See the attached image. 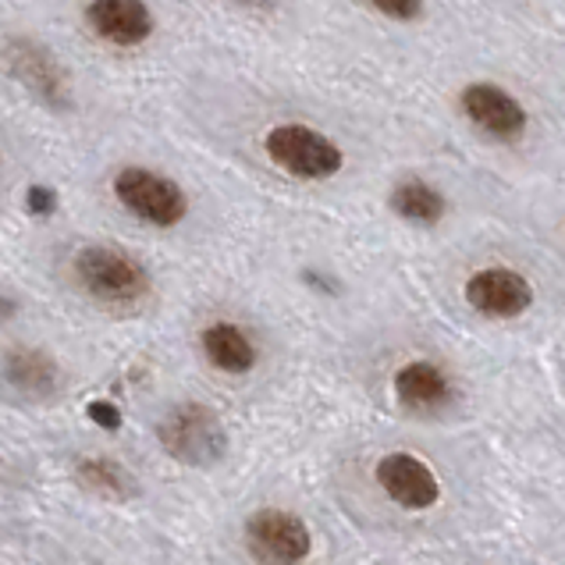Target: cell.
I'll return each instance as SVG.
<instances>
[{"label":"cell","instance_id":"obj_18","mask_svg":"<svg viewBox=\"0 0 565 565\" xmlns=\"http://www.w3.org/2000/svg\"><path fill=\"white\" fill-rule=\"evenodd\" d=\"M89 419L93 424H100L104 430H118L121 427V413H118V406H110V402H104V398H96V402H89Z\"/></svg>","mask_w":565,"mask_h":565},{"label":"cell","instance_id":"obj_16","mask_svg":"<svg viewBox=\"0 0 565 565\" xmlns=\"http://www.w3.org/2000/svg\"><path fill=\"white\" fill-rule=\"evenodd\" d=\"M366 4L395 22H413L419 19V11H424V0H366Z\"/></svg>","mask_w":565,"mask_h":565},{"label":"cell","instance_id":"obj_17","mask_svg":"<svg viewBox=\"0 0 565 565\" xmlns=\"http://www.w3.org/2000/svg\"><path fill=\"white\" fill-rule=\"evenodd\" d=\"M25 210L32 217H46L57 210V192L46 189V185H29L25 189Z\"/></svg>","mask_w":565,"mask_h":565},{"label":"cell","instance_id":"obj_15","mask_svg":"<svg viewBox=\"0 0 565 565\" xmlns=\"http://www.w3.org/2000/svg\"><path fill=\"white\" fill-rule=\"evenodd\" d=\"M78 483L96 494H107V498H125L132 494V477H128L118 462H110L104 456H93L78 462Z\"/></svg>","mask_w":565,"mask_h":565},{"label":"cell","instance_id":"obj_6","mask_svg":"<svg viewBox=\"0 0 565 565\" xmlns=\"http://www.w3.org/2000/svg\"><path fill=\"white\" fill-rule=\"evenodd\" d=\"M374 483L377 491L402 512H430L441 505V477L438 470L416 451L395 448L384 451L374 462Z\"/></svg>","mask_w":565,"mask_h":565},{"label":"cell","instance_id":"obj_4","mask_svg":"<svg viewBox=\"0 0 565 565\" xmlns=\"http://www.w3.org/2000/svg\"><path fill=\"white\" fill-rule=\"evenodd\" d=\"M75 278L107 306H132L150 292V270L115 246H86L75 256Z\"/></svg>","mask_w":565,"mask_h":565},{"label":"cell","instance_id":"obj_5","mask_svg":"<svg viewBox=\"0 0 565 565\" xmlns=\"http://www.w3.org/2000/svg\"><path fill=\"white\" fill-rule=\"evenodd\" d=\"M115 196L128 214L153 228H174L189 217L185 189L150 168H121L115 174Z\"/></svg>","mask_w":565,"mask_h":565},{"label":"cell","instance_id":"obj_1","mask_svg":"<svg viewBox=\"0 0 565 565\" xmlns=\"http://www.w3.org/2000/svg\"><path fill=\"white\" fill-rule=\"evenodd\" d=\"M157 441L182 466H214L228 451V430L203 402H179L160 416Z\"/></svg>","mask_w":565,"mask_h":565},{"label":"cell","instance_id":"obj_3","mask_svg":"<svg viewBox=\"0 0 565 565\" xmlns=\"http://www.w3.org/2000/svg\"><path fill=\"white\" fill-rule=\"evenodd\" d=\"M242 541L256 565H306L317 544L310 523L281 505L256 509L242 526Z\"/></svg>","mask_w":565,"mask_h":565},{"label":"cell","instance_id":"obj_12","mask_svg":"<svg viewBox=\"0 0 565 565\" xmlns=\"http://www.w3.org/2000/svg\"><path fill=\"white\" fill-rule=\"evenodd\" d=\"M200 349L210 366L232 377H246L260 363L256 338L242 324H235V320H214V324H206L200 334Z\"/></svg>","mask_w":565,"mask_h":565},{"label":"cell","instance_id":"obj_14","mask_svg":"<svg viewBox=\"0 0 565 565\" xmlns=\"http://www.w3.org/2000/svg\"><path fill=\"white\" fill-rule=\"evenodd\" d=\"M4 377L25 395H46L57 384V366L40 349H14L4 360Z\"/></svg>","mask_w":565,"mask_h":565},{"label":"cell","instance_id":"obj_11","mask_svg":"<svg viewBox=\"0 0 565 565\" xmlns=\"http://www.w3.org/2000/svg\"><path fill=\"white\" fill-rule=\"evenodd\" d=\"M86 25L96 40H104L110 46H121V51L142 46L157 29L147 0H89Z\"/></svg>","mask_w":565,"mask_h":565},{"label":"cell","instance_id":"obj_13","mask_svg":"<svg viewBox=\"0 0 565 565\" xmlns=\"http://www.w3.org/2000/svg\"><path fill=\"white\" fill-rule=\"evenodd\" d=\"M387 206L392 214L402 217L406 224H416V228H438L448 214V200L438 185H430L424 179H406L392 189L387 196Z\"/></svg>","mask_w":565,"mask_h":565},{"label":"cell","instance_id":"obj_7","mask_svg":"<svg viewBox=\"0 0 565 565\" xmlns=\"http://www.w3.org/2000/svg\"><path fill=\"white\" fill-rule=\"evenodd\" d=\"M462 302L483 320H520L534 310L537 288L523 270L491 264V267H477L462 281Z\"/></svg>","mask_w":565,"mask_h":565},{"label":"cell","instance_id":"obj_10","mask_svg":"<svg viewBox=\"0 0 565 565\" xmlns=\"http://www.w3.org/2000/svg\"><path fill=\"white\" fill-rule=\"evenodd\" d=\"M459 107H462V115L470 118V125L477 128V132L491 136L498 142H515V139L526 136L530 118H526L523 104L515 100L512 93L498 89L491 83L466 86L462 96H459Z\"/></svg>","mask_w":565,"mask_h":565},{"label":"cell","instance_id":"obj_9","mask_svg":"<svg viewBox=\"0 0 565 565\" xmlns=\"http://www.w3.org/2000/svg\"><path fill=\"white\" fill-rule=\"evenodd\" d=\"M392 395L406 413L434 416L456 402V377L430 356H413L392 374Z\"/></svg>","mask_w":565,"mask_h":565},{"label":"cell","instance_id":"obj_2","mask_svg":"<svg viewBox=\"0 0 565 565\" xmlns=\"http://www.w3.org/2000/svg\"><path fill=\"white\" fill-rule=\"evenodd\" d=\"M264 153L278 171L299 182H328L345 168V153L338 142L310 125H274L264 136Z\"/></svg>","mask_w":565,"mask_h":565},{"label":"cell","instance_id":"obj_19","mask_svg":"<svg viewBox=\"0 0 565 565\" xmlns=\"http://www.w3.org/2000/svg\"><path fill=\"white\" fill-rule=\"evenodd\" d=\"M14 313V302L8 296H0V320H8Z\"/></svg>","mask_w":565,"mask_h":565},{"label":"cell","instance_id":"obj_8","mask_svg":"<svg viewBox=\"0 0 565 565\" xmlns=\"http://www.w3.org/2000/svg\"><path fill=\"white\" fill-rule=\"evenodd\" d=\"M0 61H4V68L14 83H22L46 107H54V110L72 107L68 72L61 68V61L46 51L43 43L29 40V36H11L4 46H0Z\"/></svg>","mask_w":565,"mask_h":565}]
</instances>
